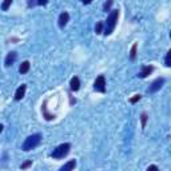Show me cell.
<instances>
[{
	"mask_svg": "<svg viewBox=\"0 0 171 171\" xmlns=\"http://www.w3.org/2000/svg\"><path fill=\"white\" fill-rule=\"evenodd\" d=\"M118 19H119V9H112V11L110 12L109 17H107L106 27H104V31H103V34L106 35V36L112 34V31L115 30V27H116Z\"/></svg>",
	"mask_w": 171,
	"mask_h": 171,
	"instance_id": "obj_1",
	"label": "cell"
},
{
	"mask_svg": "<svg viewBox=\"0 0 171 171\" xmlns=\"http://www.w3.org/2000/svg\"><path fill=\"white\" fill-rule=\"evenodd\" d=\"M40 142H41V135L40 134L30 135L23 143V150L24 151H31V150H34L35 147H37V146L40 144Z\"/></svg>",
	"mask_w": 171,
	"mask_h": 171,
	"instance_id": "obj_2",
	"label": "cell"
},
{
	"mask_svg": "<svg viewBox=\"0 0 171 171\" xmlns=\"http://www.w3.org/2000/svg\"><path fill=\"white\" fill-rule=\"evenodd\" d=\"M3 128H4V127H3V124H0V132L3 131Z\"/></svg>",
	"mask_w": 171,
	"mask_h": 171,
	"instance_id": "obj_24",
	"label": "cell"
},
{
	"mask_svg": "<svg viewBox=\"0 0 171 171\" xmlns=\"http://www.w3.org/2000/svg\"><path fill=\"white\" fill-rule=\"evenodd\" d=\"M165 66H166V67H170V66H171V51H167V54H166Z\"/></svg>",
	"mask_w": 171,
	"mask_h": 171,
	"instance_id": "obj_16",
	"label": "cell"
},
{
	"mask_svg": "<svg viewBox=\"0 0 171 171\" xmlns=\"http://www.w3.org/2000/svg\"><path fill=\"white\" fill-rule=\"evenodd\" d=\"M30 67H31V64H30V62H23L22 64H20V67H19V72L20 74H27V72L30 71Z\"/></svg>",
	"mask_w": 171,
	"mask_h": 171,
	"instance_id": "obj_13",
	"label": "cell"
},
{
	"mask_svg": "<svg viewBox=\"0 0 171 171\" xmlns=\"http://www.w3.org/2000/svg\"><path fill=\"white\" fill-rule=\"evenodd\" d=\"M30 166H32V160H26V162H24L23 165L20 166V169H22V170H26V169H28Z\"/></svg>",
	"mask_w": 171,
	"mask_h": 171,
	"instance_id": "obj_19",
	"label": "cell"
},
{
	"mask_svg": "<svg viewBox=\"0 0 171 171\" xmlns=\"http://www.w3.org/2000/svg\"><path fill=\"white\" fill-rule=\"evenodd\" d=\"M147 171H159V169H158V166L151 165V166H148V167H147Z\"/></svg>",
	"mask_w": 171,
	"mask_h": 171,
	"instance_id": "obj_22",
	"label": "cell"
},
{
	"mask_svg": "<svg viewBox=\"0 0 171 171\" xmlns=\"http://www.w3.org/2000/svg\"><path fill=\"white\" fill-rule=\"evenodd\" d=\"M11 4H12V0H5V2L2 4V9H3V11H7V9H8V7Z\"/></svg>",
	"mask_w": 171,
	"mask_h": 171,
	"instance_id": "obj_18",
	"label": "cell"
},
{
	"mask_svg": "<svg viewBox=\"0 0 171 171\" xmlns=\"http://www.w3.org/2000/svg\"><path fill=\"white\" fill-rule=\"evenodd\" d=\"M26 90H27V86L26 84H22L19 88L16 90L15 92V100H22L24 95H26Z\"/></svg>",
	"mask_w": 171,
	"mask_h": 171,
	"instance_id": "obj_8",
	"label": "cell"
},
{
	"mask_svg": "<svg viewBox=\"0 0 171 171\" xmlns=\"http://www.w3.org/2000/svg\"><path fill=\"white\" fill-rule=\"evenodd\" d=\"M94 90L98 92H106V79H104L103 75H99L95 79V83H94Z\"/></svg>",
	"mask_w": 171,
	"mask_h": 171,
	"instance_id": "obj_4",
	"label": "cell"
},
{
	"mask_svg": "<svg viewBox=\"0 0 171 171\" xmlns=\"http://www.w3.org/2000/svg\"><path fill=\"white\" fill-rule=\"evenodd\" d=\"M152 71H154V67H152V66H143L142 71L139 72V78H147Z\"/></svg>",
	"mask_w": 171,
	"mask_h": 171,
	"instance_id": "obj_9",
	"label": "cell"
},
{
	"mask_svg": "<svg viewBox=\"0 0 171 171\" xmlns=\"http://www.w3.org/2000/svg\"><path fill=\"white\" fill-rule=\"evenodd\" d=\"M16 58H17L16 52H13V51L8 52V55L5 56V60H4V66H5V67H9V66H12L13 63H15Z\"/></svg>",
	"mask_w": 171,
	"mask_h": 171,
	"instance_id": "obj_6",
	"label": "cell"
},
{
	"mask_svg": "<svg viewBox=\"0 0 171 171\" xmlns=\"http://www.w3.org/2000/svg\"><path fill=\"white\" fill-rule=\"evenodd\" d=\"M103 27H104V23L103 22H98L96 26H95V32L96 34H102L103 32Z\"/></svg>",
	"mask_w": 171,
	"mask_h": 171,
	"instance_id": "obj_15",
	"label": "cell"
},
{
	"mask_svg": "<svg viewBox=\"0 0 171 171\" xmlns=\"http://www.w3.org/2000/svg\"><path fill=\"white\" fill-rule=\"evenodd\" d=\"M46 104H47V102H44V103H43V106H41V111H43V116L46 118L47 120H52V119H55V115H54V114H50V112L47 111V106H46Z\"/></svg>",
	"mask_w": 171,
	"mask_h": 171,
	"instance_id": "obj_12",
	"label": "cell"
},
{
	"mask_svg": "<svg viewBox=\"0 0 171 171\" xmlns=\"http://www.w3.org/2000/svg\"><path fill=\"white\" fill-rule=\"evenodd\" d=\"M35 4H37V5H46L47 4V0H39V2H36Z\"/></svg>",
	"mask_w": 171,
	"mask_h": 171,
	"instance_id": "obj_23",
	"label": "cell"
},
{
	"mask_svg": "<svg viewBox=\"0 0 171 171\" xmlns=\"http://www.w3.org/2000/svg\"><path fill=\"white\" fill-rule=\"evenodd\" d=\"M76 167V160L75 159H72V160H69V162H67L64 166H62L60 169H59L58 171H72Z\"/></svg>",
	"mask_w": 171,
	"mask_h": 171,
	"instance_id": "obj_10",
	"label": "cell"
},
{
	"mask_svg": "<svg viewBox=\"0 0 171 171\" xmlns=\"http://www.w3.org/2000/svg\"><path fill=\"white\" fill-rule=\"evenodd\" d=\"M69 150H71V144H69V143H63V144H59L58 147L51 152V156L52 158H56V159H62V158L68 155Z\"/></svg>",
	"mask_w": 171,
	"mask_h": 171,
	"instance_id": "obj_3",
	"label": "cell"
},
{
	"mask_svg": "<svg viewBox=\"0 0 171 171\" xmlns=\"http://www.w3.org/2000/svg\"><path fill=\"white\" fill-rule=\"evenodd\" d=\"M137 48H138V44L137 43L132 44L131 51H130V59H131V60H134V59L137 58Z\"/></svg>",
	"mask_w": 171,
	"mask_h": 171,
	"instance_id": "obj_14",
	"label": "cell"
},
{
	"mask_svg": "<svg viewBox=\"0 0 171 171\" xmlns=\"http://www.w3.org/2000/svg\"><path fill=\"white\" fill-rule=\"evenodd\" d=\"M165 84V78H158V79H155L154 82L151 83V86L147 88V92L150 94H152V92H156V91H159L160 88H162V86Z\"/></svg>",
	"mask_w": 171,
	"mask_h": 171,
	"instance_id": "obj_5",
	"label": "cell"
},
{
	"mask_svg": "<svg viewBox=\"0 0 171 171\" xmlns=\"http://www.w3.org/2000/svg\"><path fill=\"white\" fill-rule=\"evenodd\" d=\"M111 5H112V2H111V0H110V2H107V3H104V5H103V9H104V11H110V8H111Z\"/></svg>",
	"mask_w": 171,
	"mask_h": 171,
	"instance_id": "obj_20",
	"label": "cell"
},
{
	"mask_svg": "<svg viewBox=\"0 0 171 171\" xmlns=\"http://www.w3.org/2000/svg\"><path fill=\"white\" fill-rule=\"evenodd\" d=\"M147 119H148L147 114H146V112H143V114L141 115V120H142V128H144V127H146V123H147Z\"/></svg>",
	"mask_w": 171,
	"mask_h": 171,
	"instance_id": "obj_17",
	"label": "cell"
},
{
	"mask_svg": "<svg viewBox=\"0 0 171 171\" xmlns=\"http://www.w3.org/2000/svg\"><path fill=\"white\" fill-rule=\"evenodd\" d=\"M141 95H135L134 98H131V99H130V102L132 103V104H135V103H137V102H139V100H141Z\"/></svg>",
	"mask_w": 171,
	"mask_h": 171,
	"instance_id": "obj_21",
	"label": "cell"
},
{
	"mask_svg": "<svg viewBox=\"0 0 171 171\" xmlns=\"http://www.w3.org/2000/svg\"><path fill=\"white\" fill-rule=\"evenodd\" d=\"M68 20H69V15H68V12H62L60 15H59V19H58V22H59V27H60V28H64V26L68 23Z\"/></svg>",
	"mask_w": 171,
	"mask_h": 171,
	"instance_id": "obj_7",
	"label": "cell"
},
{
	"mask_svg": "<svg viewBox=\"0 0 171 171\" xmlns=\"http://www.w3.org/2000/svg\"><path fill=\"white\" fill-rule=\"evenodd\" d=\"M69 87H71L72 91H79L80 88V80L78 76H74V78L71 79V82H69Z\"/></svg>",
	"mask_w": 171,
	"mask_h": 171,
	"instance_id": "obj_11",
	"label": "cell"
}]
</instances>
